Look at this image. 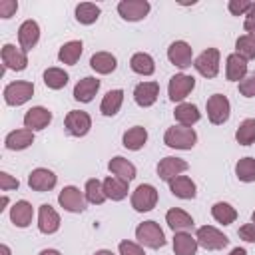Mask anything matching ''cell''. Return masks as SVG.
<instances>
[{"label":"cell","instance_id":"obj_1","mask_svg":"<svg viewBox=\"0 0 255 255\" xmlns=\"http://www.w3.org/2000/svg\"><path fill=\"white\" fill-rule=\"evenodd\" d=\"M163 143L173 149H191L197 143V133L187 126H171L163 133Z\"/></svg>","mask_w":255,"mask_h":255},{"label":"cell","instance_id":"obj_2","mask_svg":"<svg viewBox=\"0 0 255 255\" xmlns=\"http://www.w3.org/2000/svg\"><path fill=\"white\" fill-rule=\"evenodd\" d=\"M135 239L139 245L149 247V249H159L165 245V235L163 229L155 221H143L135 227Z\"/></svg>","mask_w":255,"mask_h":255},{"label":"cell","instance_id":"obj_3","mask_svg":"<svg viewBox=\"0 0 255 255\" xmlns=\"http://www.w3.org/2000/svg\"><path fill=\"white\" fill-rule=\"evenodd\" d=\"M195 239H197V245L207 249V251H219L223 247L229 245V237L225 233H221L217 227L213 225H203L197 229L195 233Z\"/></svg>","mask_w":255,"mask_h":255},{"label":"cell","instance_id":"obj_4","mask_svg":"<svg viewBox=\"0 0 255 255\" xmlns=\"http://www.w3.org/2000/svg\"><path fill=\"white\" fill-rule=\"evenodd\" d=\"M207 118L213 126H221L229 120V114H231V104L227 100V96L223 94H213L207 98Z\"/></svg>","mask_w":255,"mask_h":255},{"label":"cell","instance_id":"obj_5","mask_svg":"<svg viewBox=\"0 0 255 255\" xmlns=\"http://www.w3.org/2000/svg\"><path fill=\"white\" fill-rule=\"evenodd\" d=\"M157 203V189L151 183H139L131 193V207L137 213L151 211Z\"/></svg>","mask_w":255,"mask_h":255},{"label":"cell","instance_id":"obj_6","mask_svg":"<svg viewBox=\"0 0 255 255\" xmlns=\"http://www.w3.org/2000/svg\"><path fill=\"white\" fill-rule=\"evenodd\" d=\"M219 58H221V54L217 48H207L193 60V68L203 78H215L219 74Z\"/></svg>","mask_w":255,"mask_h":255},{"label":"cell","instance_id":"obj_7","mask_svg":"<svg viewBox=\"0 0 255 255\" xmlns=\"http://www.w3.org/2000/svg\"><path fill=\"white\" fill-rule=\"evenodd\" d=\"M195 88V78L193 76H187V74H175L169 78V84H167V94H169V100L175 104V102H183L191 90Z\"/></svg>","mask_w":255,"mask_h":255},{"label":"cell","instance_id":"obj_8","mask_svg":"<svg viewBox=\"0 0 255 255\" xmlns=\"http://www.w3.org/2000/svg\"><path fill=\"white\" fill-rule=\"evenodd\" d=\"M58 203H60V207H64L70 213H82L86 209L88 199H86L84 191H80L76 185H66L58 193Z\"/></svg>","mask_w":255,"mask_h":255},{"label":"cell","instance_id":"obj_9","mask_svg":"<svg viewBox=\"0 0 255 255\" xmlns=\"http://www.w3.org/2000/svg\"><path fill=\"white\" fill-rule=\"evenodd\" d=\"M34 94V84L32 82H10L4 88V102L8 106H22L26 104Z\"/></svg>","mask_w":255,"mask_h":255},{"label":"cell","instance_id":"obj_10","mask_svg":"<svg viewBox=\"0 0 255 255\" xmlns=\"http://www.w3.org/2000/svg\"><path fill=\"white\" fill-rule=\"evenodd\" d=\"M64 126H66V131L74 137H84L90 128H92V118L88 112H82V110H72L68 112L66 120H64Z\"/></svg>","mask_w":255,"mask_h":255},{"label":"cell","instance_id":"obj_11","mask_svg":"<svg viewBox=\"0 0 255 255\" xmlns=\"http://www.w3.org/2000/svg\"><path fill=\"white\" fill-rule=\"evenodd\" d=\"M167 60L173 66L185 70V68H189L193 64V48L183 40H175L167 48Z\"/></svg>","mask_w":255,"mask_h":255},{"label":"cell","instance_id":"obj_12","mask_svg":"<svg viewBox=\"0 0 255 255\" xmlns=\"http://www.w3.org/2000/svg\"><path fill=\"white\" fill-rule=\"evenodd\" d=\"M149 8L147 0H122L118 4V14L128 22H137L149 14Z\"/></svg>","mask_w":255,"mask_h":255},{"label":"cell","instance_id":"obj_13","mask_svg":"<svg viewBox=\"0 0 255 255\" xmlns=\"http://www.w3.org/2000/svg\"><path fill=\"white\" fill-rule=\"evenodd\" d=\"M2 66L6 68V70H14V72H22V70H26V66H28V56H26V52L18 46H14V44H4L2 46Z\"/></svg>","mask_w":255,"mask_h":255},{"label":"cell","instance_id":"obj_14","mask_svg":"<svg viewBox=\"0 0 255 255\" xmlns=\"http://www.w3.org/2000/svg\"><path fill=\"white\" fill-rule=\"evenodd\" d=\"M56 181H58L56 173H54L52 169H46V167H36V169H32L30 175H28V185H30V189L40 191V193L54 189V187H56Z\"/></svg>","mask_w":255,"mask_h":255},{"label":"cell","instance_id":"obj_15","mask_svg":"<svg viewBox=\"0 0 255 255\" xmlns=\"http://www.w3.org/2000/svg\"><path fill=\"white\" fill-rule=\"evenodd\" d=\"M50 122H52V112L44 106H34L24 114V128L32 131H40L48 128Z\"/></svg>","mask_w":255,"mask_h":255},{"label":"cell","instance_id":"obj_16","mask_svg":"<svg viewBox=\"0 0 255 255\" xmlns=\"http://www.w3.org/2000/svg\"><path fill=\"white\" fill-rule=\"evenodd\" d=\"M187 167H189V163H187L185 159L167 155V157H163V159L157 163V175H159V179H163V181H171L173 177H177V175H181L183 171H187Z\"/></svg>","mask_w":255,"mask_h":255},{"label":"cell","instance_id":"obj_17","mask_svg":"<svg viewBox=\"0 0 255 255\" xmlns=\"http://www.w3.org/2000/svg\"><path fill=\"white\" fill-rule=\"evenodd\" d=\"M40 40V26L36 20H24L18 28V44L24 52H30Z\"/></svg>","mask_w":255,"mask_h":255},{"label":"cell","instance_id":"obj_18","mask_svg":"<svg viewBox=\"0 0 255 255\" xmlns=\"http://www.w3.org/2000/svg\"><path fill=\"white\" fill-rule=\"evenodd\" d=\"M38 229L44 235H52V233H56L60 229V215L48 203L40 205V209H38Z\"/></svg>","mask_w":255,"mask_h":255},{"label":"cell","instance_id":"obj_19","mask_svg":"<svg viewBox=\"0 0 255 255\" xmlns=\"http://www.w3.org/2000/svg\"><path fill=\"white\" fill-rule=\"evenodd\" d=\"M159 96V84L157 82H139L133 88V100L139 108H149L155 104Z\"/></svg>","mask_w":255,"mask_h":255},{"label":"cell","instance_id":"obj_20","mask_svg":"<svg viewBox=\"0 0 255 255\" xmlns=\"http://www.w3.org/2000/svg\"><path fill=\"white\" fill-rule=\"evenodd\" d=\"M32 219H34V207H32L30 201L20 199V201H16V203L10 207V221H12L16 227L24 229V227H28V225L32 223Z\"/></svg>","mask_w":255,"mask_h":255},{"label":"cell","instance_id":"obj_21","mask_svg":"<svg viewBox=\"0 0 255 255\" xmlns=\"http://www.w3.org/2000/svg\"><path fill=\"white\" fill-rule=\"evenodd\" d=\"M34 143V131L32 129H14L10 131L6 137H4V145L6 149H12V151H22L26 147H30Z\"/></svg>","mask_w":255,"mask_h":255},{"label":"cell","instance_id":"obj_22","mask_svg":"<svg viewBox=\"0 0 255 255\" xmlns=\"http://www.w3.org/2000/svg\"><path fill=\"white\" fill-rule=\"evenodd\" d=\"M247 76V60L239 54H229L225 60V78L229 82H241Z\"/></svg>","mask_w":255,"mask_h":255},{"label":"cell","instance_id":"obj_23","mask_svg":"<svg viewBox=\"0 0 255 255\" xmlns=\"http://www.w3.org/2000/svg\"><path fill=\"white\" fill-rule=\"evenodd\" d=\"M100 90V80L98 78H92V76H86L82 78L76 86H74V100L82 102V104H88L94 100V96L98 94Z\"/></svg>","mask_w":255,"mask_h":255},{"label":"cell","instance_id":"obj_24","mask_svg":"<svg viewBox=\"0 0 255 255\" xmlns=\"http://www.w3.org/2000/svg\"><path fill=\"white\" fill-rule=\"evenodd\" d=\"M173 118H175V122H177L179 126H187V128H191L193 124H197V122L201 120V112H199V108H197L195 104L181 102V104L175 106V110H173Z\"/></svg>","mask_w":255,"mask_h":255},{"label":"cell","instance_id":"obj_25","mask_svg":"<svg viewBox=\"0 0 255 255\" xmlns=\"http://www.w3.org/2000/svg\"><path fill=\"white\" fill-rule=\"evenodd\" d=\"M167 183H169V191L179 199H193L195 193H197V187H195L193 179L187 177V175H177Z\"/></svg>","mask_w":255,"mask_h":255},{"label":"cell","instance_id":"obj_26","mask_svg":"<svg viewBox=\"0 0 255 255\" xmlns=\"http://www.w3.org/2000/svg\"><path fill=\"white\" fill-rule=\"evenodd\" d=\"M165 221H167V225L173 229V233H177V231H187V229H191L195 223H193V217L187 213V211H183V209H179V207H171L167 213H165Z\"/></svg>","mask_w":255,"mask_h":255},{"label":"cell","instance_id":"obj_27","mask_svg":"<svg viewBox=\"0 0 255 255\" xmlns=\"http://www.w3.org/2000/svg\"><path fill=\"white\" fill-rule=\"evenodd\" d=\"M128 183H129V181L120 179V177H116V175L106 177V179H104L106 197L112 199V201H122V199H126V197H128V191H129Z\"/></svg>","mask_w":255,"mask_h":255},{"label":"cell","instance_id":"obj_28","mask_svg":"<svg viewBox=\"0 0 255 255\" xmlns=\"http://www.w3.org/2000/svg\"><path fill=\"white\" fill-rule=\"evenodd\" d=\"M108 169L116 175V177H120V179H126V181H131L133 177H135V165L129 161V159H126V157H122V155H116V157H112L110 159V163H108Z\"/></svg>","mask_w":255,"mask_h":255},{"label":"cell","instance_id":"obj_29","mask_svg":"<svg viewBox=\"0 0 255 255\" xmlns=\"http://www.w3.org/2000/svg\"><path fill=\"white\" fill-rule=\"evenodd\" d=\"M197 239L187 231H177L173 235V253L175 255H195L197 253Z\"/></svg>","mask_w":255,"mask_h":255},{"label":"cell","instance_id":"obj_30","mask_svg":"<svg viewBox=\"0 0 255 255\" xmlns=\"http://www.w3.org/2000/svg\"><path fill=\"white\" fill-rule=\"evenodd\" d=\"M145 141H147V129H145L143 126H133V128H129V129L124 133V137H122L124 147H126V149H131V151L141 149V147L145 145Z\"/></svg>","mask_w":255,"mask_h":255},{"label":"cell","instance_id":"obj_31","mask_svg":"<svg viewBox=\"0 0 255 255\" xmlns=\"http://www.w3.org/2000/svg\"><path fill=\"white\" fill-rule=\"evenodd\" d=\"M90 66L94 72L98 74H112L118 66V60L114 54L110 52H96L92 58H90Z\"/></svg>","mask_w":255,"mask_h":255},{"label":"cell","instance_id":"obj_32","mask_svg":"<svg viewBox=\"0 0 255 255\" xmlns=\"http://www.w3.org/2000/svg\"><path fill=\"white\" fill-rule=\"evenodd\" d=\"M82 52H84V44H82L80 40H70V42H66V44L60 48L58 60H60L62 64H66V66H74V64L80 60Z\"/></svg>","mask_w":255,"mask_h":255},{"label":"cell","instance_id":"obj_33","mask_svg":"<svg viewBox=\"0 0 255 255\" xmlns=\"http://www.w3.org/2000/svg\"><path fill=\"white\" fill-rule=\"evenodd\" d=\"M129 68L139 74V76H151L155 72V62L149 54L145 52H135L131 58H129Z\"/></svg>","mask_w":255,"mask_h":255},{"label":"cell","instance_id":"obj_34","mask_svg":"<svg viewBox=\"0 0 255 255\" xmlns=\"http://www.w3.org/2000/svg\"><path fill=\"white\" fill-rule=\"evenodd\" d=\"M122 104H124V90H110V92L104 96L102 104H100V112H102L104 116L112 118V116H116V114L120 112Z\"/></svg>","mask_w":255,"mask_h":255},{"label":"cell","instance_id":"obj_35","mask_svg":"<svg viewBox=\"0 0 255 255\" xmlns=\"http://www.w3.org/2000/svg\"><path fill=\"white\" fill-rule=\"evenodd\" d=\"M211 215L221 225H231L237 219V209L227 201H217L211 205Z\"/></svg>","mask_w":255,"mask_h":255},{"label":"cell","instance_id":"obj_36","mask_svg":"<svg viewBox=\"0 0 255 255\" xmlns=\"http://www.w3.org/2000/svg\"><path fill=\"white\" fill-rule=\"evenodd\" d=\"M100 14H102V10H100L98 4H92V2H80V4L76 6V20H78L80 24H84V26L94 24V22L100 18Z\"/></svg>","mask_w":255,"mask_h":255},{"label":"cell","instance_id":"obj_37","mask_svg":"<svg viewBox=\"0 0 255 255\" xmlns=\"http://www.w3.org/2000/svg\"><path fill=\"white\" fill-rule=\"evenodd\" d=\"M84 195L88 199V203L92 205H102L108 197H106V191H104V181H100L98 177H92L86 181V189H84Z\"/></svg>","mask_w":255,"mask_h":255},{"label":"cell","instance_id":"obj_38","mask_svg":"<svg viewBox=\"0 0 255 255\" xmlns=\"http://www.w3.org/2000/svg\"><path fill=\"white\" fill-rule=\"evenodd\" d=\"M70 76L68 72H64L62 68H48L44 72V84L50 88V90H62L66 84H68Z\"/></svg>","mask_w":255,"mask_h":255},{"label":"cell","instance_id":"obj_39","mask_svg":"<svg viewBox=\"0 0 255 255\" xmlns=\"http://www.w3.org/2000/svg\"><path fill=\"white\" fill-rule=\"evenodd\" d=\"M235 139L239 145H251L255 143V120L249 118V120H243L235 131Z\"/></svg>","mask_w":255,"mask_h":255},{"label":"cell","instance_id":"obj_40","mask_svg":"<svg viewBox=\"0 0 255 255\" xmlns=\"http://www.w3.org/2000/svg\"><path fill=\"white\" fill-rule=\"evenodd\" d=\"M235 175L243 183L255 181V157H241L235 165Z\"/></svg>","mask_w":255,"mask_h":255},{"label":"cell","instance_id":"obj_41","mask_svg":"<svg viewBox=\"0 0 255 255\" xmlns=\"http://www.w3.org/2000/svg\"><path fill=\"white\" fill-rule=\"evenodd\" d=\"M235 54L243 56L245 60L255 58V34H243L235 42Z\"/></svg>","mask_w":255,"mask_h":255},{"label":"cell","instance_id":"obj_42","mask_svg":"<svg viewBox=\"0 0 255 255\" xmlns=\"http://www.w3.org/2000/svg\"><path fill=\"white\" fill-rule=\"evenodd\" d=\"M118 251H120V255H145V251H143V247H141L139 243H135V241H128V239L120 241Z\"/></svg>","mask_w":255,"mask_h":255},{"label":"cell","instance_id":"obj_43","mask_svg":"<svg viewBox=\"0 0 255 255\" xmlns=\"http://www.w3.org/2000/svg\"><path fill=\"white\" fill-rule=\"evenodd\" d=\"M251 6H253L251 0H229V2H227V8H229V12H231L233 16H243V14H247V12L251 10Z\"/></svg>","mask_w":255,"mask_h":255},{"label":"cell","instance_id":"obj_44","mask_svg":"<svg viewBox=\"0 0 255 255\" xmlns=\"http://www.w3.org/2000/svg\"><path fill=\"white\" fill-rule=\"evenodd\" d=\"M239 94L245 98H253L255 96V72L247 74L241 82H239Z\"/></svg>","mask_w":255,"mask_h":255},{"label":"cell","instance_id":"obj_45","mask_svg":"<svg viewBox=\"0 0 255 255\" xmlns=\"http://www.w3.org/2000/svg\"><path fill=\"white\" fill-rule=\"evenodd\" d=\"M20 181L16 177H12L8 171H0V189L2 191H10V189H18Z\"/></svg>","mask_w":255,"mask_h":255},{"label":"cell","instance_id":"obj_46","mask_svg":"<svg viewBox=\"0 0 255 255\" xmlns=\"http://www.w3.org/2000/svg\"><path fill=\"white\" fill-rule=\"evenodd\" d=\"M18 10V2L16 0H2L0 2V18H12Z\"/></svg>","mask_w":255,"mask_h":255},{"label":"cell","instance_id":"obj_47","mask_svg":"<svg viewBox=\"0 0 255 255\" xmlns=\"http://www.w3.org/2000/svg\"><path fill=\"white\" fill-rule=\"evenodd\" d=\"M239 237L243 241H247V243H255V223L251 221V223L241 225L239 227Z\"/></svg>","mask_w":255,"mask_h":255},{"label":"cell","instance_id":"obj_48","mask_svg":"<svg viewBox=\"0 0 255 255\" xmlns=\"http://www.w3.org/2000/svg\"><path fill=\"white\" fill-rule=\"evenodd\" d=\"M243 28L247 34H255V2L251 6V10L245 14V22H243Z\"/></svg>","mask_w":255,"mask_h":255},{"label":"cell","instance_id":"obj_49","mask_svg":"<svg viewBox=\"0 0 255 255\" xmlns=\"http://www.w3.org/2000/svg\"><path fill=\"white\" fill-rule=\"evenodd\" d=\"M229 255H247V251H245L243 247H233V249L229 251Z\"/></svg>","mask_w":255,"mask_h":255},{"label":"cell","instance_id":"obj_50","mask_svg":"<svg viewBox=\"0 0 255 255\" xmlns=\"http://www.w3.org/2000/svg\"><path fill=\"white\" fill-rule=\"evenodd\" d=\"M38 255H62L58 249H42Z\"/></svg>","mask_w":255,"mask_h":255},{"label":"cell","instance_id":"obj_51","mask_svg":"<svg viewBox=\"0 0 255 255\" xmlns=\"http://www.w3.org/2000/svg\"><path fill=\"white\" fill-rule=\"evenodd\" d=\"M0 255H12V251H10V247H8L6 243L0 245Z\"/></svg>","mask_w":255,"mask_h":255},{"label":"cell","instance_id":"obj_52","mask_svg":"<svg viewBox=\"0 0 255 255\" xmlns=\"http://www.w3.org/2000/svg\"><path fill=\"white\" fill-rule=\"evenodd\" d=\"M0 205H2V207H0V211H4V209H6V205H8V197H6V195H2V201H0Z\"/></svg>","mask_w":255,"mask_h":255},{"label":"cell","instance_id":"obj_53","mask_svg":"<svg viewBox=\"0 0 255 255\" xmlns=\"http://www.w3.org/2000/svg\"><path fill=\"white\" fill-rule=\"evenodd\" d=\"M94 255H114V253H112L110 249H100V251H96Z\"/></svg>","mask_w":255,"mask_h":255},{"label":"cell","instance_id":"obj_54","mask_svg":"<svg viewBox=\"0 0 255 255\" xmlns=\"http://www.w3.org/2000/svg\"><path fill=\"white\" fill-rule=\"evenodd\" d=\"M251 221H253V223H255V211H253V215H251Z\"/></svg>","mask_w":255,"mask_h":255}]
</instances>
